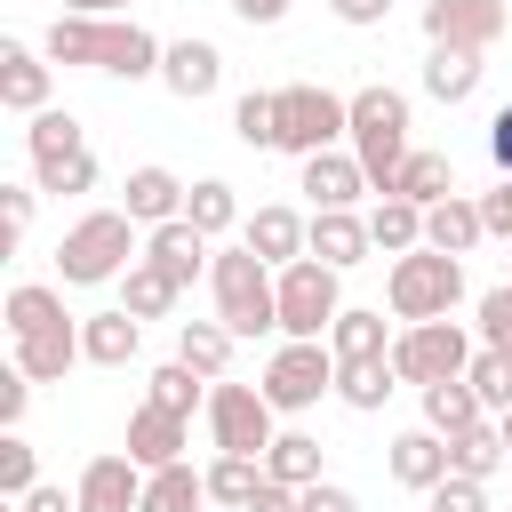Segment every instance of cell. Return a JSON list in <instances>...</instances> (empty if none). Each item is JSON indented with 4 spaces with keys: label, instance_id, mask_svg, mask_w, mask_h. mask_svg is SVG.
<instances>
[{
    "label": "cell",
    "instance_id": "6da1fadb",
    "mask_svg": "<svg viewBox=\"0 0 512 512\" xmlns=\"http://www.w3.org/2000/svg\"><path fill=\"white\" fill-rule=\"evenodd\" d=\"M136 232H144V224H136L128 208H88V216L56 240V272H64V288H104V280H120V272L144 256Z\"/></svg>",
    "mask_w": 512,
    "mask_h": 512
},
{
    "label": "cell",
    "instance_id": "7a4b0ae2",
    "mask_svg": "<svg viewBox=\"0 0 512 512\" xmlns=\"http://www.w3.org/2000/svg\"><path fill=\"white\" fill-rule=\"evenodd\" d=\"M408 96L400 88H384V80H368V88H352V160L368 168V184L376 192H392L400 184V168H408Z\"/></svg>",
    "mask_w": 512,
    "mask_h": 512
},
{
    "label": "cell",
    "instance_id": "3957f363",
    "mask_svg": "<svg viewBox=\"0 0 512 512\" xmlns=\"http://www.w3.org/2000/svg\"><path fill=\"white\" fill-rule=\"evenodd\" d=\"M208 296H216V320L232 336H272L280 328V272L264 256H248V248H216Z\"/></svg>",
    "mask_w": 512,
    "mask_h": 512
},
{
    "label": "cell",
    "instance_id": "277c9868",
    "mask_svg": "<svg viewBox=\"0 0 512 512\" xmlns=\"http://www.w3.org/2000/svg\"><path fill=\"white\" fill-rule=\"evenodd\" d=\"M384 304L392 320H456L464 304V256H440V248H416V256H392L384 272Z\"/></svg>",
    "mask_w": 512,
    "mask_h": 512
},
{
    "label": "cell",
    "instance_id": "5b68a950",
    "mask_svg": "<svg viewBox=\"0 0 512 512\" xmlns=\"http://www.w3.org/2000/svg\"><path fill=\"white\" fill-rule=\"evenodd\" d=\"M344 272H328L320 256H296L288 272H280V336L288 344H328V328H336V312H344V288H336Z\"/></svg>",
    "mask_w": 512,
    "mask_h": 512
},
{
    "label": "cell",
    "instance_id": "8992f818",
    "mask_svg": "<svg viewBox=\"0 0 512 512\" xmlns=\"http://www.w3.org/2000/svg\"><path fill=\"white\" fill-rule=\"evenodd\" d=\"M472 352H480V336H464V320H416V328H400L392 336V368H400V384H456L464 368H472Z\"/></svg>",
    "mask_w": 512,
    "mask_h": 512
},
{
    "label": "cell",
    "instance_id": "52a82bcc",
    "mask_svg": "<svg viewBox=\"0 0 512 512\" xmlns=\"http://www.w3.org/2000/svg\"><path fill=\"white\" fill-rule=\"evenodd\" d=\"M208 440L216 456H264L280 440V408L264 400V384H208Z\"/></svg>",
    "mask_w": 512,
    "mask_h": 512
},
{
    "label": "cell",
    "instance_id": "ba28073f",
    "mask_svg": "<svg viewBox=\"0 0 512 512\" xmlns=\"http://www.w3.org/2000/svg\"><path fill=\"white\" fill-rule=\"evenodd\" d=\"M336 136H352V96H336L320 80L280 88V152L312 160V152H336Z\"/></svg>",
    "mask_w": 512,
    "mask_h": 512
},
{
    "label": "cell",
    "instance_id": "9c48e42d",
    "mask_svg": "<svg viewBox=\"0 0 512 512\" xmlns=\"http://www.w3.org/2000/svg\"><path fill=\"white\" fill-rule=\"evenodd\" d=\"M336 392V352L328 344H288L280 336V352L264 360V400L280 408V416H304V408H320Z\"/></svg>",
    "mask_w": 512,
    "mask_h": 512
},
{
    "label": "cell",
    "instance_id": "30bf717a",
    "mask_svg": "<svg viewBox=\"0 0 512 512\" xmlns=\"http://www.w3.org/2000/svg\"><path fill=\"white\" fill-rule=\"evenodd\" d=\"M512 32V8L504 0H424V40L432 48H496Z\"/></svg>",
    "mask_w": 512,
    "mask_h": 512
},
{
    "label": "cell",
    "instance_id": "8fae6325",
    "mask_svg": "<svg viewBox=\"0 0 512 512\" xmlns=\"http://www.w3.org/2000/svg\"><path fill=\"white\" fill-rule=\"evenodd\" d=\"M144 480L152 472L128 448H112V456H88L80 464V488L72 496H80V512H144Z\"/></svg>",
    "mask_w": 512,
    "mask_h": 512
},
{
    "label": "cell",
    "instance_id": "7c38bea8",
    "mask_svg": "<svg viewBox=\"0 0 512 512\" xmlns=\"http://www.w3.org/2000/svg\"><path fill=\"white\" fill-rule=\"evenodd\" d=\"M160 88L176 96V104H200V96H216L224 88V48L216 40H168V56H160Z\"/></svg>",
    "mask_w": 512,
    "mask_h": 512
},
{
    "label": "cell",
    "instance_id": "4fadbf2b",
    "mask_svg": "<svg viewBox=\"0 0 512 512\" xmlns=\"http://www.w3.org/2000/svg\"><path fill=\"white\" fill-rule=\"evenodd\" d=\"M184 200H192V184L176 176V168H160V160H144V168H128V184H120V208L144 224V232H160V224H176L184 216Z\"/></svg>",
    "mask_w": 512,
    "mask_h": 512
},
{
    "label": "cell",
    "instance_id": "5bb4252c",
    "mask_svg": "<svg viewBox=\"0 0 512 512\" xmlns=\"http://www.w3.org/2000/svg\"><path fill=\"white\" fill-rule=\"evenodd\" d=\"M240 248H248V256H264L272 272H288V264L312 248V216H296V208H280V200H272V208H256V216L240 224Z\"/></svg>",
    "mask_w": 512,
    "mask_h": 512
},
{
    "label": "cell",
    "instance_id": "9a60e30c",
    "mask_svg": "<svg viewBox=\"0 0 512 512\" xmlns=\"http://www.w3.org/2000/svg\"><path fill=\"white\" fill-rule=\"evenodd\" d=\"M184 448H192V416H168V408H128V456L144 464V472H168V464H184Z\"/></svg>",
    "mask_w": 512,
    "mask_h": 512
},
{
    "label": "cell",
    "instance_id": "2e32d148",
    "mask_svg": "<svg viewBox=\"0 0 512 512\" xmlns=\"http://www.w3.org/2000/svg\"><path fill=\"white\" fill-rule=\"evenodd\" d=\"M160 56H168V40H152L136 16H104V56H96V72H112V80H160Z\"/></svg>",
    "mask_w": 512,
    "mask_h": 512
},
{
    "label": "cell",
    "instance_id": "e0dca14e",
    "mask_svg": "<svg viewBox=\"0 0 512 512\" xmlns=\"http://www.w3.org/2000/svg\"><path fill=\"white\" fill-rule=\"evenodd\" d=\"M144 264H160V272H168L176 288H192V280H200V272L216 264V240H208L200 224H184V216H176V224L144 232Z\"/></svg>",
    "mask_w": 512,
    "mask_h": 512
},
{
    "label": "cell",
    "instance_id": "ac0fdd59",
    "mask_svg": "<svg viewBox=\"0 0 512 512\" xmlns=\"http://www.w3.org/2000/svg\"><path fill=\"white\" fill-rule=\"evenodd\" d=\"M48 80H56V64L40 56V48H24V40H0V104L8 112H48Z\"/></svg>",
    "mask_w": 512,
    "mask_h": 512
},
{
    "label": "cell",
    "instance_id": "d6986e66",
    "mask_svg": "<svg viewBox=\"0 0 512 512\" xmlns=\"http://www.w3.org/2000/svg\"><path fill=\"white\" fill-rule=\"evenodd\" d=\"M368 216L360 208H312V248L304 256H320L328 272H352V264H368Z\"/></svg>",
    "mask_w": 512,
    "mask_h": 512
},
{
    "label": "cell",
    "instance_id": "ffe728a7",
    "mask_svg": "<svg viewBox=\"0 0 512 512\" xmlns=\"http://www.w3.org/2000/svg\"><path fill=\"white\" fill-rule=\"evenodd\" d=\"M296 192H312V208H352V200L376 192V184H368V168H360L352 144H344V152H312L304 176H296Z\"/></svg>",
    "mask_w": 512,
    "mask_h": 512
},
{
    "label": "cell",
    "instance_id": "44dd1931",
    "mask_svg": "<svg viewBox=\"0 0 512 512\" xmlns=\"http://www.w3.org/2000/svg\"><path fill=\"white\" fill-rule=\"evenodd\" d=\"M384 464H392V480H400V488L432 496V488L448 480V440H440L432 424H416V432H400V440H392V456H384Z\"/></svg>",
    "mask_w": 512,
    "mask_h": 512
},
{
    "label": "cell",
    "instance_id": "7402d4cb",
    "mask_svg": "<svg viewBox=\"0 0 512 512\" xmlns=\"http://www.w3.org/2000/svg\"><path fill=\"white\" fill-rule=\"evenodd\" d=\"M328 352H336V368H352V360H392L384 312H376V304H344L336 328H328Z\"/></svg>",
    "mask_w": 512,
    "mask_h": 512
},
{
    "label": "cell",
    "instance_id": "603a6c76",
    "mask_svg": "<svg viewBox=\"0 0 512 512\" xmlns=\"http://www.w3.org/2000/svg\"><path fill=\"white\" fill-rule=\"evenodd\" d=\"M80 360H88V352H80V320H72V328H40V336H16V368H24L32 384H64Z\"/></svg>",
    "mask_w": 512,
    "mask_h": 512
},
{
    "label": "cell",
    "instance_id": "cb8c5ba5",
    "mask_svg": "<svg viewBox=\"0 0 512 512\" xmlns=\"http://www.w3.org/2000/svg\"><path fill=\"white\" fill-rule=\"evenodd\" d=\"M80 352H88L96 368H128V360L144 352V320H128L120 304H112V312H88V320H80Z\"/></svg>",
    "mask_w": 512,
    "mask_h": 512
},
{
    "label": "cell",
    "instance_id": "d4e9b609",
    "mask_svg": "<svg viewBox=\"0 0 512 512\" xmlns=\"http://www.w3.org/2000/svg\"><path fill=\"white\" fill-rule=\"evenodd\" d=\"M488 240V224H480V200H440V208H424V248H440V256H472Z\"/></svg>",
    "mask_w": 512,
    "mask_h": 512
},
{
    "label": "cell",
    "instance_id": "484cf974",
    "mask_svg": "<svg viewBox=\"0 0 512 512\" xmlns=\"http://www.w3.org/2000/svg\"><path fill=\"white\" fill-rule=\"evenodd\" d=\"M0 320H8V344L16 336H40V328H72V312H64V296L48 280H16L8 304H0Z\"/></svg>",
    "mask_w": 512,
    "mask_h": 512
},
{
    "label": "cell",
    "instance_id": "4316f807",
    "mask_svg": "<svg viewBox=\"0 0 512 512\" xmlns=\"http://www.w3.org/2000/svg\"><path fill=\"white\" fill-rule=\"evenodd\" d=\"M504 464H512V448H504V424H496V416H480L472 432L448 440V472H456V480H496Z\"/></svg>",
    "mask_w": 512,
    "mask_h": 512
},
{
    "label": "cell",
    "instance_id": "83f0119b",
    "mask_svg": "<svg viewBox=\"0 0 512 512\" xmlns=\"http://www.w3.org/2000/svg\"><path fill=\"white\" fill-rule=\"evenodd\" d=\"M368 240H376L384 256H416V248H424V208L400 200V192H376V208H368Z\"/></svg>",
    "mask_w": 512,
    "mask_h": 512
},
{
    "label": "cell",
    "instance_id": "f1b7e54d",
    "mask_svg": "<svg viewBox=\"0 0 512 512\" xmlns=\"http://www.w3.org/2000/svg\"><path fill=\"white\" fill-rule=\"evenodd\" d=\"M176 296H184V288H176L160 264H144V256L120 272V312H128V320H168V312H176Z\"/></svg>",
    "mask_w": 512,
    "mask_h": 512
},
{
    "label": "cell",
    "instance_id": "f546056e",
    "mask_svg": "<svg viewBox=\"0 0 512 512\" xmlns=\"http://www.w3.org/2000/svg\"><path fill=\"white\" fill-rule=\"evenodd\" d=\"M232 344H240V336H232L224 320H184V328H176V360H184V368H200L208 384H224V368H232Z\"/></svg>",
    "mask_w": 512,
    "mask_h": 512
},
{
    "label": "cell",
    "instance_id": "4dcf8cb0",
    "mask_svg": "<svg viewBox=\"0 0 512 512\" xmlns=\"http://www.w3.org/2000/svg\"><path fill=\"white\" fill-rule=\"evenodd\" d=\"M480 48H432L424 56V96H440V104H464L472 88H480Z\"/></svg>",
    "mask_w": 512,
    "mask_h": 512
},
{
    "label": "cell",
    "instance_id": "1f68e13d",
    "mask_svg": "<svg viewBox=\"0 0 512 512\" xmlns=\"http://www.w3.org/2000/svg\"><path fill=\"white\" fill-rule=\"evenodd\" d=\"M24 152H32V168H56V160H80L88 152V136H80V120L72 112H32V128H24Z\"/></svg>",
    "mask_w": 512,
    "mask_h": 512
},
{
    "label": "cell",
    "instance_id": "d6a6232c",
    "mask_svg": "<svg viewBox=\"0 0 512 512\" xmlns=\"http://www.w3.org/2000/svg\"><path fill=\"white\" fill-rule=\"evenodd\" d=\"M392 192H400V200H416V208H440V200H456V160H448V152H424V144H416Z\"/></svg>",
    "mask_w": 512,
    "mask_h": 512
},
{
    "label": "cell",
    "instance_id": "836d02e7",
    "mask_svg": "<svg viewBox=\"0 0 512 512\" xmlns=\"http://www.w3.org/2000/svg\"><path fill=\"white\" fill-rule=\"evenodd\" d=\"M144 400H152V408H168V416H208V376H200V368H184V360H168V368H152V376H144Z\"/></svg>",
    "mask_w": 512,
    "mask_h": 512
},
{
    "label": "cell",
    "instance_id": "e575fe53",
    "mask_svg": "<svg viewBox=\"0 0 512 512\" xmlns=\"http://www.w3.org/2000/svg\"><path fill=\"white\" fill-rule=\"evenodd\" d=\"M40 56H48V64H88V72H96L104 24H96V16H56V24L40 32Z\"/></svg>",
    "mask_w": 512,
    "mask_h": 512
},
{
    "label": "cell",
    "instance_id": "d590c367",
    "mask_svg": "<svg viewBox=\"0 0 512 512\" xmlns=\"http://www.w3.org/2000/svg\"><path fill=\"white\" fill-rule=\"evenodd\" d=\"M232 136H240L248 152H280V88L232 96Z\"/></svg>",
    "mask_w": 512,
    "mask_h": 512
},
{
    "label": "cell",
    "instance_id": "8d00e7d4",
    "mask_svg": "<svg viewBox=\"0 0 512 512\" xmlns=\"http://www.w3.org/2000/svg\"><path fill=\"white\" fill-rule=\"evenodd\" d=\"M488 408H480V392L456 376V384H424V424L440 432V440H456V432H472Z\"/></svg>",
    "mask_w": 512,
    "mask_h": 512
},
{
    "label": "cell",
    "instance_id": "74e56055",
    "mask_svg": "<svg viewBox=\"0 0 512 512\" xmlns=\"http://www.w3.org/2000/svg\"><path fill=\"white\" fill-rule=\"evenodd\" d=\"M264 472L280 480V488H320L328 472H320V440L312 432H280L272 448H264Z\"/></svg>",
    "mask_w": 512,
    "mask_h": 512
},
{
    "label": "cell",
    "instance_id": "f35d334b",
    "mask_svg": "<svg viewBox=\"0 0 512 512\" xmlns=\"http://www.w3.org/2000/svg\"><path fill=\"white\" fill-rule=\"evenodd\" d=\"M144 512H208V472H192V456L152 472L144 480Z\"/></svg>",
    "mask_w": 512,
    "mask_h": 512
},
{
    "label": "cell",
    "instance_id": "ab89813d",
    "mask_svg": "<svg viewBox=\"0 0 512 512\" xmlns=\"http://www.w3.org/2000/svg\"><path fill=\"white\" fill-rule=\"evenodd\" d=\"M392 384H400V368H392V360H352V368H336V400H344V408H360V416H376V408L392 400Z\"/></svg>",
    "mask_w": 512,
    "mask_h": 512
},
{
    "label": "cell",
    "instance_id": "60d3db41",
    "mask_svg": "<svg viewBox=\"0 0 512 512\" xmlns=\"http://www.w3.org/2000/svg\"><path fill=\"white\" fill-rule=\"evenodd\" d=\"M184 224H200V232L216 240V232H232V224H248V216H240V192H232L224 176H200L192 200H184Z\"/></svg>",
    "mask_w": 512,
    "mask_h": 512
},
{
    "label": "cell",
    "instance_id": "b9f144b4",
    "mask_svg": "<svg viewBox=\"0 0 512 512\" xmlns=\"http://www.w3.org/2000/svg\"><path fill=\"white\" fill-rule=\"evenodd\" d=\"M256 488H264V456H216V464H208V504L248 512Z\"/></svg>",
    "mask_w": 512,
    "mask_h": 512
},
{
    "label": "cell",
    "instance_id": "7bdbcfd3",
    "mask_svg": "<svg viewBox=\"0 0 512 512\" xmlns=\"http://www.w3.org/2000/svg\"><path fill=\"white\" fill-rule=\"evenodd\" d=\"M32 488H40V456H32V440H24V432H0V496L24 504Z\"/></svg>",
    "mask_w": 512,
    "mask_h": 512
},
{
    "label": "cell",
    "instance_id": "ee69618b",
    "mask_svg": "<svg viewBox=\"0 0 512 512\" xmlns=\"http://www.w3.org/2000/svg\"><path fill=\"white\" fill-rule=\"evenodd\" d=\"M472 336H480V352H504V360H512V288H504V280L472 304Z\"/></svg>",
    "mask_w": 512,
    "mask_h": 512
},
{
    "label": "cell",
    "instance_id": "f6af8a7d",
    "mask_svg": "<svg viewBox=\"0 0 512 512\" xmlns=\"http://www.w3.org/2000/svg\"><path fill=\"white\" fill-rule=\"evenodd\" d=\"M464 384L480 392V408H488V416H504V408H512V360H504V352H472Z\"/></svg>",
    "mask_w": 512,
    "mask_h": 512
},
{
    "label": "cell",
    "instance_id": "bcb514c9",
    "mask_svg": "<svg viewBox=\"0 0 512 512\" xmlns=\"http://www.w3.org/2000/svg\"><path fill=\"white\" fill-rule=\"evenodd\" d=\"M32 184L40 192H96V152H80V160H56V168H32Z\"/></svg>",
    "mask_w": 512,
    "mask_h": 512
},
{
    "label": "cell",
    "instance_id": "7dc6e473",
    "mask_svg": "<svg viewBox=\"0 0 512 512\" xmlns=\"http://www.w3.org/2000/svg\"><path fill=\"white\" fill-rule=\"evenodd\" d=\"M424 504H432V512H488V480H456V472H448Z\"/></svg>",
    "mask_w": 512,
    "mask_h": 512
},
{
    "label": "cell",
    "instance_id": "c3c4849f",
    "mask_svg": "<svg viewBox=\"0 0 512 512\" xmlns=\"http://www.w3.org/2000/svg\"><path fill=\"white\" fill-rule=\"evenodd\" d=\"M0 208H8V240H24L32 208H40V184H0Z\"/></svg>",
    "mask_w": 512,
    "mask_h": 512
},
{
    "label": "cell",
    "instance_id": "681fc988",
    "mask_svg": "<svg viewBox=\"0 0 512 512\" xmlns=\"http://www.w3.org/2000/svg\"><path fill=\"white\" fill-rule=\"evenodd\" d=\"M24 400H32V376L8 360V368H0V424H8V432L24 424Z\"/></svg>",
    "mask_w": 512,
    "mask_h": 512
},
{
    "label": "cell",
    "instance_id": "f907efd6",
    "mask_svg": "<svg viewBox=\"0 0 512 512\" xmlns=\"http://www.w3.org/2000/svg\"><path fill=\"white\" fill-rule=\"evenodd\" d=\"M480 224H488V240H512V176H496V192H480Z\"/></svg>",
    "mask_w": 512,
    "mask_h": 512
},
{
    "label": "cell",
    "instance_id": "816d5d0a",
    "mask_svg": "<svg viewBox=\"0 0 512 512\" xmlns=\"http://www.w3.org/2000/svg\"><path fill=\"white\" fill-rule=\"evenodd\" d=\"M328 8H336V24H352V32H368V24L392 16V0H328Z\"/></svg>",
    "mask_w": 512,
    "mask_h": 512
},
{
    "label": "cell",
    "instance_id": "f5cc1de1",
    "mask_svg": "<svg viewBox=\"0 0 512 512\" xmlns=\"http://www.w3.org/2000/svg\"><path fill=\"white\" fill-rule=\"evenodd\" d=\"M296 512H360V496L352 488H336V480H320V488H304V504Z\"/></svg>",
    "mask_w": 512,
    "mask_h": 512
},
{
    "label": "cell",
    "instance_id": "db71d44e",
    "mask_svg": "<svg viewBox=\"0 0 512 512\" xmlns=\"http://www.w3.org/2000/svg\"><path fill=\"white\" fill-rule=\"evenodd\" d=\"M488 160H496V176H512V104H496V120H488Z\"/></svg>",
    "mask_w": 512,
    "mask_h": 512
},
{
    "label": "cell",
    "instance_id": "11a10c76",
    "mask_svg": "<svg viewBox=\"0 0 512 512\" xmlns=\"http://www.w3.org/2000/svg\"><path fill=\"white\" fill-rule=\"evenodd\" d=\"M296 504H304V488H280L272 472H264V488L248 496V512H296Z\"/></svg>",
    "mask_w": 512,
    "mask_h": 512
},
{
    "label": "cell",
    "instance_id": "9f6ffc18",
    "mask_svg": "<svg viewBox=\"0 0 512 512\" xmlns=\"http://www.w3.org/2000/svg\"><path fill=\"white\" fill-rule=\"evenodd\" d=\"M16 512H80V496H64L56 480H40V488H32V496H24Z\"/></svg>",
    "mask_w": 512,
    "mask_h": 512
},
{
    "label": "cell",
    "instance_id": "6f0895ef",
    "mask_svg": "<svg viewBox=\"0 0 512 512\" xmlns=\"http://www.w3.org/2000/svg\"><path fill=\"white\" fill-rule=\"evenodd\" d=\"M232 16H240V24H280L288 0H232Z\"/></svg>",
    "mask_w": 512,
    "mask_h": 512
},
{
    "label": "cell",
    "instance_id": "680465c9",
    "mask_svg": "<svg viewBox=\"0 0 512 512\" xmlns=\"http://www.w3.org/2000/svg\"><path fill=\"white\" fill-rule=\"evenodd\" d=\"M112 8H128V0H64V16H96V24H104Z\"/></svg>",
    "mask_w": 512,
    "mask_h": 512
},
{
    "label": "cell",
    "instance_id": "91938a15",
    "mask_svg": "<svg viewBox=\"0 0 512 512\" xmlns=\"http://www.w3.org/2000/svg\"><path fill=\"white\" fill-rule=\"evenodd\" d=\"M504 288H512V256H504Z\"/></svg>",
    "mask_w": 512,
    "mask_h": 512
},
{
    "label": "cell",
    "instance_id": "94428289",
    "mask_svg": "<svg viewBox=\"0 0 512 512\" xmlns=\"http://www.w3.org/2000/svg\"><path fill=\"white\" fill-rule=\"evenodd\" d=\"M504 472H512V464H504Z\"/></svg>",
    "mask_w": 512,
    "mask_h": 512
}]
</instances>
